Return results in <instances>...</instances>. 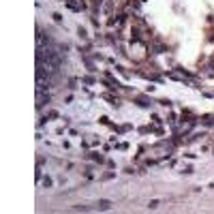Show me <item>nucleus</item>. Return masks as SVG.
Here are the masks:
<instances>
[{"label":"nucleus","instance_id":"obj_1","mask_svg":"<svg viewBox=\"0 0 214 214\" xmlns=\"http://www.w3.org/2000/svg\"><path fill=\"white\" fill-rule=\"evenodd\" d=\"M97 206H99L101 210H109V206H111V201H107V199H101V201H99Z\"/></svg>","mask_w":214,"mask_h":214}]
</instances>
